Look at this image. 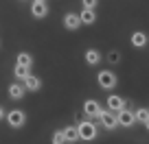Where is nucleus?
<instances>
[{
	"label": "nucleus",
	"instance_id": "23",
	"mask_svg": "<svg viewBox=\"0 0 149 144\" xmlns=\"http://www.w3.org/2000/svg\"><path fill=\"white\" fill-rule=\"evenodd\" d=\"M145 129H147V131H149V120H147V122H145Z\"/></svg>",
	"mask_w": 149,
	"mask_h": 144
},
{
	"label": "nucleus",
	"instance_id": "10",
	"mask_svg": "<svg viewBox=\"0 0 149 144\" xmlns=\"http://www.w3.org/2000/svg\"><path fill=\"white\" fill-rule=\"evenodd\" d=\"M22 88H24V92H40V88H42V81H40V76L29 74L26 79L22 81Z\"/></svg>",
	"mask_w": 149,
	"mask_h": 144
},
{
	"label": "nucleus",
	"instance_id": "19",
	"mask_svg": "<svg viewBox=\"0 0 149 144\" xmlns=\"http://www.w3.org/2000/svg\"><path fill=\"white\" fill-rule=\"evenodd\" d=\"M107 61L116 65L118 61H121V52H118V50H110V52H107Z\"/></svg>",
	"mask_w": 149,
	"mask_h": 144
},
{
	"label": "nucleus",
	"instance_id": "13",
	"mask_svg": "<svg viewBox=\"0 0 149 144\" xmlns=\"http://www.w3.org/2000/svg\"><path fill=\"white\" fill-rule=\"evenodd\" d=\"M64 26L68 28V31H77V28L81 26V22H79V15L74 13V11H68V13L64 15Z\"/></svg>",
	"mask_w": 149,
	"mask_h": 144
},
{
	"label": "nucleus",
	"instance_id": "21",
	"mask_svg": "<svg viewBox=\"0 0 149 144\" xmlns=\"http://www.w3.org/2000/svg\"><path fill=\"white\" fill-rule=\"evenodd\" d=\"M84 9H88V11H97V2H94V0H84Z\"/></svg>",
	"mask_w": 149,
	"mask_h": 144
},
{
	"label": "nucleus",
	"instance_id": "12",
	"mask_svg": "<svg viewBox=\"0 0 149 144\" xmlns=\"http://www.w3.org/2000/svg\"><path fill=\"white\" fill-rule=\"evenodd\" d=\"M7 94H9V98H11V101H22L26 92H24L22 83H18V81H15V83H11L9 88H7Z\"/></svg>",
	"mask_w": 149,
	"mask_h": 144
},
{
	"label": "nucleus",
	"instance_id": "9",
	"mask_svg": "<svg viewBox=\"0 0 149 144\" xmlns=\"http://www.w3.org/2000/svg\"><path fill=\"white\" fill-rule=\"evenodd\" d=\"M147 42H149V37H147V33H145V31H134L130 35V44L134 48H138V50L147 46Z\"/></svg>",
	"mask_w": 149,
	"mask_h": 144
},
{
	"label": "nucleus",
	"instance_id": "18",
	"mask_svg": "<svg viewBox=\"0 0 149 144\" xmlns=\"http://www.w3.org/2000/svg\"><path fill=\"white\" fill-rule=\"evenodd\" d=\"M15 63H18V65H26V68H31V65H33V57L29 55V52H18V57H15Z\"/></svg>",
	"mask_w": 149,
	"mask_h": 144
},
{
	"label": "nucleus",
	"instance_id": "5",
	"mask_svg": "<svg viewBox=\"0 0 149 144\" xmlns=\"http://www.w3.org/2000/svg\"><path fill=\"white\" fill-rule=\"evenodd\" d=\"M103 112L101 103L97 101V98H88V101L84 103V114H86V120H92V118H97L99 120V114Z\"/></svg>",
	"mask_w": 149,
	"mask_h": 144
},
{
	"label": "nucleus",
	"instance_id": "3",
	"mask_svg": "<svg viewBox=\"0 0 149 144\" xmlns=\"http://www.w3.org/2000/svg\"><path fill=\"white\" fill-rule=\"evenodd\" d=\"M105 109H107V112H112V114L123 112V109H127V98L116 96V94H110V96L105 98Z\"/></svg>",
	"mask_w": 149,
	"mask_h": 144
},
{
	"label": "nucleus",
	"instance_id": "7",
	"mask_svg": "<svg viewBox=\"0 0 149 144\" xmlns=\"http://www.w3.org/2000/svg\"><path fill=\"white\" fill-rule=\"evenodd\" d=\"M31 13H33V18L44 20L48 15V2H44V0H33L31 2Z\"/></svg>",
	"mask_w": 149,
	"mask_h": 144
},
{
	"label": "nucleus",
	"instance_id": "15",
	"mask_svg": "<svg viewBox=\"0 0 149 144\" xmlns=\"http://www.w3.org/2000/svg\"><path fill=\"white\" fill-rule=\"evenodd\" d=\"M79 22L81 24H86V26H90V24H94L97 22V11H88V9H84V11H79Z\"/></svg>",
	"mask_w": 149,
	"mask_h": 144
},
{
	"label": "nucleus",
	"instance_id": "14",
	"mask_svg": "<svg viewBox=\"0 0 149 144\" xmlns=\"http://www.w3.org/2000/svg\"><path fill=\"white\" fill-rule=\"evenodd\" d=\"M84 59H86L88 65H99V63H101V52H99L97 48H88L86 55H84Z\"/></svg>",
	"mask_w": 149,
	"mask_h": 144
},
{
	"label": "nucleus",
	"instance_id": "20",
	"mask_svg": "<svg viewBox=\"0 0 149 144\" xmlns=\"http://www.w3.org/2000/svg\"><path fill=\"white\" fill-rule=\"evenodd\" d=\"M53 144H66V140H64V133H61V129L53 133Z\"/></svg>",
	"mask_w": 149,
	"mask_h": 144
},
{
	"label": "nucleus",
	"instance_id": "16",
	"mask_svg": "<svg viewBox=\"0 0 149 144\" xmlns=\"http://www.w3.org/2000/svg\"><path fill=\"white\" fill-rule=\"evenodd\" d=\"M29 74H31V68H26V65H18V63L13 65V76L18 79V83H22Z\"/></svg>",
	"mask_w": 149,
	"mask_h": 144
},
{
	"label": "nucleus",
	"instance_id": "22",
	"mask_svg": "<svg viewBox=\"0 0 149 144\" xmlns=\"http://www.w3.org/2000/svg\"><path fill=\"white\" fill-rule=\"evenodd\" d=\"M5 116H7V112H5V107L0 105V120H5Z\"/></svg>",
	"mask_w": 149,
	"mask_h": 144
},
{
	"label": "nucleus",
	"instance_id": "4",
	"mask_svg": "<svg viewBox=\"0 0 149 144\" xmlns=\"http://www.w3.org/2000/svg\"><path fill=\"white\" fill-rule=\"evenodd\" d=\"M5 120H7V125H9V127L20 129V127L26 125V114H24L22 109H11V112L5 116Z\"/></svg>",
	"mask_w": 149,
	"mask_h": 144
},
{
	"label": "nucleus",
	"instance_id": "1",
	"mask_svg": "<svg viewBox=\"0 0 149 144\" xmlns=\"http://www.w3.org/2000/svg\"><path fill=\"white\" fill-rule=\"evenodd\" d=\"M77 131H79V140L81 142H94L99 135V129L92 120H81L77 125Z\"/></svg>",
	"mask_w": 149,
	"mask_h": 144
},
{
	"label": "nucleus",
	"instance_id": "6",
	"mask_svg": "<svg viewBox=\"0 0 149 144\" xmlns=\"http://www.w3.org/2000/svg\"><path fill=\"white\" fill-rule=\"evenodd\" d=\"M99 122H101V127H103V129H107V131H114V129L118 127V122H116V114L107 112V109H103V112L99 114Z\"/></svg>",
	"mask_w": 149,
	"mask_h": 144
},
{
	"label": "nucleus",
	"instance_id": "8",
	"mask_svg": "<svg viewBox=\"0 0 149 144\" xmlns=\"http://www.w3.org/2000/svg\"><path fill=\"white\" fill-rule=\"evenodd\" d=\"M116 122H118V127H125V129L134 127V125H136L134 112H132V109H123V112H118V114H116Z\"/></svg>",
	"mask_w": 149,
	"mask_h": 144
},
{
	"label": "nucleus",
	"instance_id": "11",
	"mask_svg": "<svg viewBox=\"0 0 149 144\" xmlns=\"http://www.w3.org/2000/svg\"><path fill=\"white\" fill-rule=\"evenodd\" d=\"M61 133H64V140L66 144H74V142H79V131H77V125H68L61 129Z\"/></svg>",
	"mask_w": 149,
	"mask_h": 144
},
{
	"label": "nucleus",
	"instance_id": "17",
	"mask_svg": "<svg viewBox=\"0 0 149 144\" xmlns=\"http://www.w3.org/2000/svg\"><path fill=\"white\" fill-rule=\"evenodd\" d=\"M134 120H136V122H143V125H145V122L149 120V109H147V107H138V109L134 112Z\"/></svg>",
	"mask_w": 149,
	"mask_h": 144
},
{
	"label": "nucleus",
	"instance_id": "2",
	"mask_svg": "<svg viewBox=\"0 0 149 144\" xmlns=\"http://www.w3.org/2000/svg\"><path fill=\"white\" fill-rule=\"evenodd\" d=\"M97 83H99V88H101V90L110 92V90H114L118 85V76L114 74V70H99Z\"/></svg>",
	"mask_w": 149,
	"mask_h": 144
}]
</instances>
